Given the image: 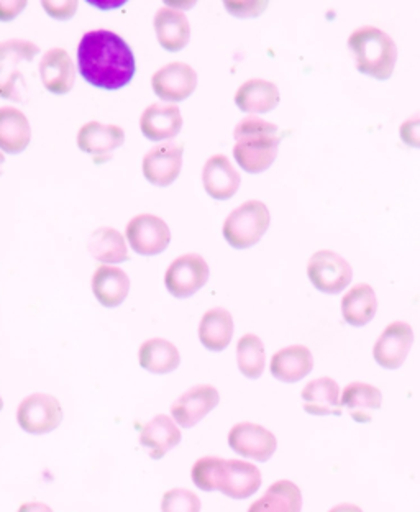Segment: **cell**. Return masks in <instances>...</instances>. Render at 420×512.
<instances>
[{
  "mask_svg": "<svg viewBox=\"0 0 420 512\" xmlns=\"http://www.w3.org/2000/svg\"><path fill=\"white\" fill-rule=\"evenodd\" d=\"M340 406L347 409L353 421L368 424L383 406V394L373 384L350 383L343 391Z\"/></svg>",
  "mask_w": 420,
  "mask_h": 512,
  "instance_id": "21",
  "label": "cell"
},
{
  "mask_svg": "<svg viewBox=\"0 0 420 512\" xmlns=\"http://www.w3.org/2000/svg\"><path fill=\"white\" fill-rule=\"evenodd\" d=\"M224 458L204 457L197 460L196 465L192 468V481L199 490L217 491L219 485L220 468H222Z\"/></svg>",
  "mask_w": 420,
  "mask_h": 512,
  "instance_id": "34",
  "label": "cell"
},
{
  "mask_svg": "<svg viewBox=\"0 0 420 512\" xmlns=\"http://www.w3.org/2000/svg\"><path fill=\"white\" fill-rule=\"evenodd\" d=\"M378 299L370 284H355L342 299L343 319L353 327H363L376 316Z\"/></svg>",
  "mask_w": 420,
  "mask_h": 512,
  "instance_id": "29",
  "label": "cell"
},
{
  "mask_svg": "<svg viewBox=\"0 0 420 512\" xmlns=\"http://www.w3.org/2000/svg\"><path fill=\"white\" fill-rule=\"evenodd\" d=\"M235 104L247 114H268L278 107V86L265 79H250L235 94Z\"/></svg>",
  "mask_w": 420,
  "mask_h": 512,
  "instance_id": "26",
  "label": "cell"
},
{
  "mask_svg": "<svg viewBox=\"0 0 420 512\" xmlns=\"http://www.w3.org/2000/svg\"><path fill=\"white\" fill-rule=\"evenodd\" d=\"M233 337V317L227 309L215 307L202 317L199 340L210 352H222L229 347Z\"/></svg>",
  "mask_w": 420,
  "mask_h": 512,
  "instance_id": "28",
  "label": "cell"
},
{
  "mask_svg": "<svg viewBox=\"0 0 420 512\" xmlns=\"http://www.w3.org/2000/svg\"><path fill=\"white\" fill-rule=\"evenodd\" d=\"M40 76L46 91L56 96L68 94L76 81V69L68 51L63 48H53L46 51L40 63Z\"/></svg>",
  "mask_w": 420,
  "mask_h": 512,
  "instance_id": "18",
  "label": "cell"
},
{
  "mask_svg": "<svg viewBox=\"0 0 420 512\" xmlns=\"http://www.w3.org/2000/svg\"><path fill=\"white\" fill-rule=\"evenodd\" d=\"M261 471L242 460H224L217 491L232 499H247L260 490Z\"/></svg>",
  "mask_w": 420,
  "mask_h": 512,
  "instance_id": "16",
  "label": "cell"
},
{
  "mask_svg": "<svg viewBox=\"0 0 420 512\" xmlns=\"http://www.w3.org/2000/svg\"><path fill=\"white\" fill-rule=\"evenodd\" d=\"M140 442L150 452L148 453L150 458L160 460L171 448L179 445L181 430L178 429L176 422L171 417L160 414L153 421L145 424L142 434H140Z\"/></svg>",
  "mask_w": 420,
  "mask_h": 512,
  "instance_id": "27",
  "label": "cell"
},
{
  "mask_svg": "<svg viewBox=\"0 0 420 512\" xmlns=\"http://www.w3.org/2000/svg\"><path fill=\"white\" fill-rule=\"evenodd\" d=\"M219 391L210 386V384H199L189 389L176 403L171 406V414L178 426L191 427L196 426L199 422L214 411L219 404Z\"/></svg>",
  "mask_w": 420,
  "mask_h": 512,
  "instance_id": "14",
  "label": "cell"
},
{
  "mask_svg": "<svg viewBox=\"0 0 420 512\" xmlns=\"http://www.w3.org/2000/svg\"><path fill=\"white\" fill-rule=\"evenodd\" d=\"M329 512H363V509L357 506V504L343 503L330 509Z\"/></svg>",
  "mask_w": 420,
  "mask_h": 512,
  "instance_id": "41",
  "label": "cell"
},
{
  "mask_svg": "<svg viewBox=\"0 0 420 512\" xmlns=\"http://www.w3.org/2000/svg\"><path fill=\"white\" fill-rule=\"evenodd\" d=\"M40 53V46L25 40L0 43V97L20 102L27 94L23 66L32 63Z\"/></svg>",
  "mask_w": 420,
  "mask_h": 512,
  "instance_id": "4",
  "label": "cell"
},
{
  "mask_svg": "<svg viewBox=\"0 0 420 512\" xmlns=\"http://www.w3.org/2000/svg\"><path fill=\"white\" fill-rule=\"evenodd\" d=\"M399 133L402 143H406L407 147L420 148V112L404 120Z\"/></svg>",
  "mask_w": 420,
  "mask_h": 512,
  "instance_id": "38",
  "label": "cell"
},
{
  "mask_svg": "<svg viewBox=\"0 0 420 512\" xmlns=\"http://www.w3.org/2000/svg\"><path fill=\"white\" fill-rule=\"evenodd\" d=\"M87 252L91 253L96 260L109 265L128 260L124 235L120 234L119 230L109 229V227L92 232L87 240Z\"/></svg>",
  "mask_w": 420,
  "mask_h": 512,
  "instance_id": "32",
  "label": "cell"
},
{
  "mask_svg": "<svg viewBox=\"0 0 420 512\" xmlns=\"http://www.w3.org/2000/svg\"><path fill=\"white\" fill-rule=\"evenodd\" d=\"M2 406H4V403H2V398H0V411H2Z\"/></svg>",
  "mask_w": 420,
  "mask_h": 512,
  "instance_id": "43",
  "label": "cell"
},
{
  "mask_svg": "<svg viewBox=\"0 0 420 512\" xmlns=\"http://www.w3.org/2000/svg\"><path fill=\"white\" fill-rule=\"evenodd\" d=\"M237 140L233 156L240 168L247 173L258 174L268 170L278 156L281 135L276 125L250 115L235 128Z\"/></svg>",
  "mask_w": 420,
  "mask_h": 512,
  "instance_id": "2",
  "label": "cell"
},
{
  "mask_svg": "<svg viewBox=\"0 0 420 512\" xmlns=\"http://www.w3.org/2000/svg\"><path fill=\"white\" fill-rule=\"evenodd\" d=\"M17 512H53L50 506H46L43 503H27L20 506Z\"/></svg>",
  "mask_w": 420,
  "mask_h": 512,
  "instance_id": "40",
  "label": "cell"
},
{
  "mask_svg": "<svg viewBox=\"0 0 420 512\" xmlns=\"http://www.w3.org/2000/svg\"><path fill=\"white\" fill-rule=\"evenodd\" d=\"M209 265L196 253L179 256L166 271L165 284L169 294L178 299L191 298L209 281Z\"/></svg>",
  "mask_w": 420,
  "mask_h": 512,
  "instance_id": "7",
  "label": "cell"
},
{
  "mask_svg": "<svg viewBox=\"0 0 420 512\" xmlns=\"http://www.w3.org/2000/svg\"><path fill=\"white\" fill-rule=\"evenodd\" d=\"M156 96L168 102L186 101L196 91L197 73L186 63L166 64L151 78Z\"/></svg>",
  "mask_w": 420,
  "mask_h": 512,
  "instance_id": "13",
  "label": "cell"
},
{
  "mask_svg": "<svg viewBox=\"0 0 420 512\" xmlns=\"http://www.w3.org/2000/svg\"><path fill=\"white\" fill-rule=\"evenodd\" d=\"M127 240L138 255L155 256L168 248L171 232L165 220L156 215L142 214L128 222Z\"/></svg>",
  "mask_w": 420,
  "mask_h": 512,
  "instance_id": "9",
  "label": "cell"
},
{
  "mask_svg": "<svg viewBox=\"0 0 420 512\" xmlns=\"http://www.w3.org/2000/svg\"><path fill=\"white\" fill-rule=\"evenodd\" d=\"M307 275L320 293L338 294L352 283L353 270L343 256L330 250H320L311 256Z\"/></svg>",
  "mask_w": 420,
  "mask_h": 512,
  "instance_id": "6",
  "label": "cell"
},
{
  "mask_svg": "<svg viewBox=\"0 0 420 512\" xmlns=\"http://www.w3.org/2000/svg\"><path fill=\"white\" fill-rule=\"evenodd\" d=\"M304 409L312 416H340V386L332 378H317L302 389Z\"/></svg>",
  "mask_w": 420,
  "mask_h": 512,
  "instance_id": "22",
  "label": "cell"
},
{
  "mask_svg": "<svg viewBox=\"0 0 420 512\" xmlns=\"http://www.w3.org/2000/svg\"><path fill=\"white\" fill-rule=\"evenodd\" d=\"M32 127L23 112L15 107H0V150L19 155L30 145Z\"/></svg>",
  "mask_w": 420,
  "mask_h": 512,
  "instance_id": "25",
  "label": "cell"
},
{
  "mask_svg": "<svg viewBox=\"0 0 420 512\" xmlns=\"http://www.w3.org/2000/svg\"><path fill=\"white\" fill-rule=\"evenodd\" d=\"M268 2H225V9L238 19L258 17L265 12Z\"/></svg>",
  "mask_w": 420,
  "mask_h": 512,
  "instance_id": "36",
  "label": "cell"
},
{
  "mask_svg": "<svg viewBox=\"0 0 420 512\" xmlns=\"http://www.w3.org/2000/svg\"><path fill=\"white\" fill-rule=\"evenodd\" d=\"M156 38L166 51H181L191 40V25L183 12L163 7L155 15Z\"/></svg>",
  "mask_w": 420,
  "mask_h": 512,
  "instance_id": "24",
  "label": "cell"
},
{
  "mask_svg": "<svg viewBox=\"0 0 420 512\" xmlns=\"http://www.w3.org/2000/svg\"><path fill=\"white\" fill-rule=\"evenodd\" d=\"M183 153V143L174 140L151 148L143 158V176L160 188L173 184L183 168Z\"/></svg>",
  "mask_w": 420,
  "mask_h": 512,
  "instance_id": "10",
  "label": "cell"
},
{
  "mask_svg": "<svg viewBox=\"0 0 420 512\" xmlns=\"http://www.w3.org/2000/svg\"><path fill=\"white\" fill-rule=\"evenodd\" d=\"M140 128H142L143 137L151 142L171 140L178 137V133L183 128V115L178 107L171 104H163V102L151 104L143 112Z\"/></svg>",
  "mask_w": 420,
  "mask_h": 512,
  "instance_id": "19",
  "label": "cell"
},
{
  "mask_svg": "<svg viewBox=\"0 0 420 512\" xmlns=\"http://www.w3.org/2000/svg\"><path fill=\"white\" fill-rule=\"evenodd\" d=\"M348 46L357 60L361 74L386 81L394 73L398 46L388 33L376 27H361L350 35Z\"/></svg>",
  "mask_w": 420,
  "mask_h": 512,
  "instance_id": "3",
  "label": "cell"
},
{
  "mask_svg": "<svg viewBox=\"0 0 420 512\" xmlns=\"http://www.w3.org/2000/svg\"><path fill=\"white\" fill-rule=\"evenodd\" d=\"M4 165H5V156L2 151H0V176L4 173Z\"/></svg>",
  "mask_w": 420,
  "mask_h": 512,
  "instance_id": "42",
  "label": "cell"
},
{
  "mask_svg": "<svg viewBox=\"0 0 420 512\" xmlns=\"http://www.w3.org/2000/svg\"><path fill=\"white\" fill-rule=\"evenodd\" d=\"M25 7H27V2H25V0H9V2H0V22H12L17 15L22 14Z\"/></svg>",
  "mask_w": 420,
  "mask_h": 512,
  "instance_id": "39",
  "label": "cell"
},
{
  "mask_svg": "<svg viewBox=\"0 0 420 512\" xmlns=\"http://www.w3.org/2000/svg\"><path fill=\"white\" fill-rule=\"evenodd\" d=\"M140 366L153 375H168L178 368L181 355L173 343L165 339H151L143 343L138 353Z\"/></svg>",
  "mask_w": 420,
  "mask_h": 512,
  "instance_id": "31",
  "label": "cell"
},
{
  "mask_svg": "<svg viewBox=\"0 0 420 512\" xmlns=\"http://www.w3.org/2000/svg\"><path fill=\"white\" fill-rule=\"evenodd\" d=\"M79 73L91 86L117 91L135 76L137 64L124 38L109 30L84 35L78 48Z\"/></svg>",
  "mask_w": 420,
  "mask_h": 512,
  "instance_id": "1",
  "label": "cell"
},
{
  "mask_svg": "<svg viewBox=\"0 0 420 512\" xmlns=\"http://www.w3.org/2000/svg\"><path fill=\"white\" fill-rule=\"evenodd\" d=\"M270 222V211L263 202H245L225 220V240L230 243V247L237 250L253 247L266 234Z\"/></svg>",
  "mask_w": 420,
  "mask_h": 512,
  "instance_id": "5",
  "label": "cell"
},
{
  "mask_svg": "<svg viewBox=\"0 0 420 512\" xmlns=\"http://www.w3.org/2000/svg\"><path fill=\"white\" fill-rule=\"evenodd\" d=\"M238 370L250 380H258L266 365L265 345L260 337L253 334L243 335L237 345Z\"/></svg>",
  "mask_w": 420,
  "mask_h": 512,
  "instance_id": "33",
  "label": "cell"
},
{
  "mask_svg": "<svg viewBox=\"0 0 420 512\" xmlns=\"http://www.w3.org/2000/svg\"><path fill=\"white\" fill-rule=\"evenodd\" d=\"M302 493L293 481H276L248 512H301Z\"/></svg>",
  "mask_w": 420,
  "mask_h": 512,
  "instance_id": "30",
  "label": "cell"
},
{
  "mask_svg": "<svg viewBox=\"0 0 420 512\" xmlns=\"http://www.w3.org/2000/svg\"><path fill=\"white\" fill-rule=\"evenodd\" d=\"M202 183L212 199L227 201L237 194L242 178L227 156L215 155L204 165Z\"/></svg>",
  "mask_w": 420,
  "mask_h": 512,
  "instance_id": "17",
  "label": "cell"
},
{
  "mask_svg": "<svg viewBox=\"0 0 420 512\" xmlns=\"http://www.w3.org/2000/svg\"><path fill=\"white\" fill-rule=\"evenodd\" d=\"M414 343V330L407 322H393L384 329L373 348V357L386 370H398L404 365Z\"/></svg>",
  "mask_w": 420,
  "mask_h": 512,
  "instance_id": "12",
  "label": "cell"
},
{
  "mask_svg": "<svg viewBox=\"0 0 420 512\" xmlns=\"http://www.w3.org/2000/svg\"><path fill=\"white\" fill-rule=\"evenodd\" d=\"M229 445L238 455L265 463L276 452L278 440L265 427L253 422H240L230 430Z\"/></svg>",
  "mask_w": 420,
  "mask_h": 512,
  "instance_id": "11",
  "label": "cell"
},
{
  "mask_svg": "<svg viewBox=\"0 0 420 512\" xmlns=\"http://www.w3.org/2000/svg\"><path fill=\"white\" fill-rule=\"evenodd\" d=\"M201 499L186 488H174L161 499V512H201Z\"/></svg>",
  "mask_w": 420,
  "mask_h": 512,
  "instance_id": "35",
  "label": "cell"
},
{
  "mask_svg": "<svg viewBox=\"0 0 420 512\" xmlns=\"http://www.w3.org/2000/svg\"><path fill=\"white\" fill-rule=\"evenodd\" d=\"M125 132L117 125L89 122L78 133L79 150L94 156V163L102 165L110 160V153L122 147Z\"/></svg>",
  "mask_w": 420,
  "mask_h": 512,
  "instance_id": "15",
  "label": "cell"
},
{
  "mask_svg": "<svg viewBox=\"0 0 420 512\" xmlns=\"http://www.w3.org/2000/svg\"><path fill=\"white\" fill-rule=\"evenodd\" d=\"M43 9L51 19L68 20L78 12V2L76 0H64V2H51V0H43Z\"/></svg>",
  "mask_w": 420,
  "mask_h": 512,
  "instance_id": "37",
  "label": "cell"
},
{
  "mask_svg": "<svg viewBox=\"0 0 420 512\" xmlns=\"http://www.w3.org/2000/svg\"><path fill=\"white\" fill-rule=\"evenodd\" d=\"M61 421H63V409L60 401L50 394H32L23 399L17 409V422L28 434H48L58 429Z\"/></svg>",
  "mask_w": 420,
  "mask_h": 512,
  "instance_id": "8",
  "label": "cell"
},
{
  "mask_svg": "<svg viewBox=\"0 0 420 512\" xmlns=\"http://www.w3.org/2000/svg\"><path fill=\"white\" fill-rule=\"evenodd\" d=\"M92 291L102 306L114 309L127 299L130 279L117 266L102 265L97 268L92 278Z\"/></svg>",
  "mask_w": 420,
  "mask_h": 512,
  "instance_id": "23",
  "label": "cell"
},
{
  "mask_svg": "<svg viewBox=\"0 0 420 512\" xmlns=\"http://www.w3.org/2000/svg\"><path fill=\"white\" fill-rule=\"evenodd\" d=\"M314 368V357L311 350L304 345H293L274 353L271 358V375L283 383H297Z\"/></svg>",
  "mask_w": 420,
  "mask_h": 512,
  "instance_id": "20",
  "label": "cell"
}]
</instances>
